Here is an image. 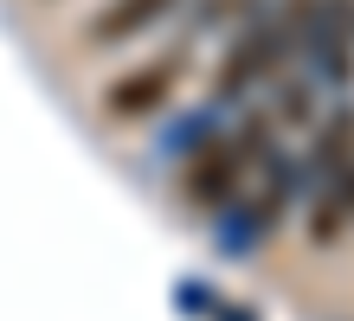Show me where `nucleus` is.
Masks as SVG:
<instances>
[{
	"label": "nucleus",
	"instance_id": "nucleus-4",
	"mask_svg": "<svg viewBox=\"0 0 354 321\" xmlns=\"http://www.w3.org/2000/svg\"><path fill=\"white\" fill-rule=\"evenodd\" d=\"M277 58H283V39H277V32H264V39H239V52L225 58V71H219V90H225V97L245 90V84H252V71L264 77Z\"/></svg>",
	"mask_w": 354,
	"mask_h": 321
},
{
	"label": "nucleus",
	"instance_id": "nucleus-1",
	"mask_svg": "<svg viewBox=\"0 0 354 321\" xmlns=\"http://www.w3.org/2000/svg\"><path fill=\"white\" fill-rule=\"evenodd\" d=\"M180 0H103V7L84 19V46L91 52H110V46H129V39L155 32Z\"/></svg>",
	"mask_w": 354,
	"mask_h": 321
},
{
	"label": "nucleus",
	"instance_id": "nucleus-3",
	"mask_svg": "<svg viewBox=\"0 0 354 321\" xmlns=\"http://www.w3.org/2000/svg\"><path fill=\"white\" fill-rule=\"evenodd\" d=\"M239 167H245V148H213V155L187 174V193H194L200 206H219L225 193L239 186Z\"/></svg>",
	"mask_w": 354,
	"mask_h": 321
},
{
	"label": "nucleus",
	"instance_id": "nucleus-2",
	"mask_svg": "<svg viewBox=\"0 0 354 321\" xmlns=\"http://www.w3.org/2000/svg\"><path fill=\"white\" fill-rule=\"evenodd\" d=\"M168 90H174V64H142V71H129L122 84H110V90H103V110L122 116V122H136V116L161 110V103H168Z\"/></svg>",
	"mask_w": 354,
	"mask_h": 321
}]
</instances>
